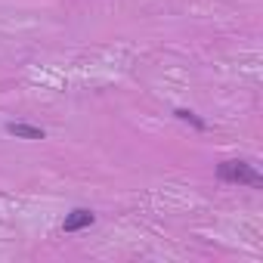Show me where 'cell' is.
<instances>
[{
	"instance_id": "4",
	"label": "cell",
	"mask_w": 263,
	"mask_h": 263,
	"mask_svg": "<svg viewBox=\"0 0 263 263\" xmlns=\"http://www.w3.org/2000/svg\"><path fill=\"white\" fill-rule=\"evenodd\" d=\"M174 115H177L180 121H186V124H192L195 130H208V124H204V121H201V118H198L195 111H189V108H177Z\"/></svg>"
},
{
	"instance_id": "2",
	"label": "cell",
	"mask_w": 263,
	"mask_h": 263,
	"mask_svg": "<svg viewBox=\"0 0 263 263\" xmlns=\"http://www.w3.org/2000/svg\"><path fill=\"white\" fill-rule=\"evenodd\" d=\"M93 223H96V214H93L90 208H74L71 214H65L62 232H81V229H87V226H93Z\"/></svg>"
},
{
	"instance_id": "1",
	"label": "cell",
	"mask_w": 263,
	"mask_h": 263,
	"mask_svg": "<svg viewBox=\"0 0 263 263\" xmlns=\"http://www.w3.org/2000/svg\"><path fill=\"white\" fill-rule=\"evenodd\" d=\"M217 177L223 183H238V186H251V189L263 186V177L248 161H223V164H217Z\"/></svg>"
},
{
	"instance_id": "3",
	"label": "cell",
	"mask_w": 263,
	"mask_h": 263,
	"mask_svg": "<svg viewBox=\"0 0 263 263\" xmlns=\"http://www.w3.org/2000/svg\"><path fill=\"white\" fill-rule=\"evenodd\" d=\"M7 134L16 137V140H44V127H34V124H22V121H10L7 124Z\"/></svg>"
}]
</instances>
